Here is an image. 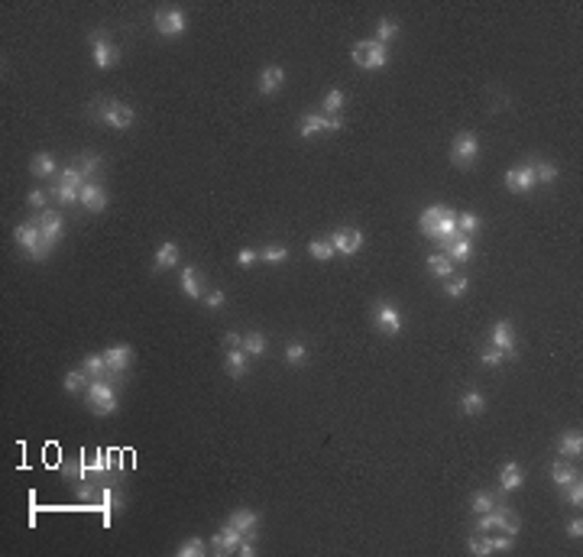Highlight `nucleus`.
I'll return each instance as SVG.
<instances>
[{"mask_svg":"<svg viewBox=\"0 0 583 557\" xmlns=\"http://www.w3.org/2000/svg\"><path fill=\"white\" fill-rule=\"evenodd\" d=\"M46 198H49V192H43V188H33V192L26 194V204H29V208H36V211H46Z\"/></svg>","mask_w":583,"mask_h":557,"instance_id":"nucleus-53","label":"nucleus"},{"mask_svg":"<svg viewBox=\"0 0 583 557\" xmlns=\"http://www.w3.org/2000/svg\"><path fill=\"white\" fill-rule=\"evenodd\" d=\"M476 159H480V136L470 133V130L457 133L454 143H450V162L457 169H474Z\"/></svg>","mask_w":583,"mask_h":557,"instance_id":"nucleus-5","label":"nucleus"},{"mask_svg":"<svg viewBox=\"0 0 583 557\" xmlns=\"http://www.w3.org/2000/svg\"><path fill=\"white\" fill-rule=\"evenodd\" d=\"M227 522L234 525V528H237V532L243 535V538L260 541V515H256L253 509H234Z\"/></svg>","mask_w":583,"mask_h":557,"instance_id":"nucleus-16","label":"nucleus"},{"mask_svg":"<svg viewBox=\"0 0 583 557\" xmlns=\"http://www.w3.org/2000/svg\"><path fill=\"white\" fill-rule=\"evenodd\" d=\"M373 324H376V330L386 334V337H398L402 328H406L402 308H398L392 298H376V302H373Z\"/></svg>","mask_w":583,"mask_h":557,"instance_id":"nucleus-4","label":"nucleus"},{"mask_svg":"<svg viewBox=\"0 0 583 557\" xmlns=\"http://www.w3.org/2000/svg\"><path fill=\"white\" fill-rule=\"evenodd\" d=\"M486 412V396H483L480 389H467L464 396H460V415L467 418H480Z\"/></svg>","mask_w":583,"mask_h":557,"instance_id":"nucleus-26","label":"nucleus"},{"mask_svg":"<svg viewBox=\"0 0 583 557\" xmlns=\"http://www.w3.org/2000/svg\"><path fill=\"white\" fill-rule=\"evenodd\" d=\"M240 538H243V535H240L230 522H224V525H220V532L211 538L214 541V554H237Z\"/></svg>","mask_w":583,"mask_h":557,"instance_id":"nucleus-20","label":"nucleus"},{"mask_svg":"<svg viewBox=\"0 0 583 557\" xmlns=\"http://www.w3.org/2000/svg\"><path fill=\"white\" fill-rule=\"evenodd\" d=\"M438 253H444L450 262H454V266H464V262L474 260V236H464V234H460L457 240H450L444 250H438Z\"/></svg>","mask_w":583,"mask_h":557,"instance_id":"nucleus-19","label":"nucleus"},{"mask_svg":"<svg viewBox=\"0 0 583 557\" xmlns=\"http://www.w3.org/2000/svg\"><path fill=\"white\" fill-rule=\"evenodd\" d=\"M467 551L474 557H486V554H492V548H490V538L486 535H470V541H467Z\"/></svg>","mask_w":583,"mask_h":557,"instance_id":"nucleus-50","label":"nucleus"},{"mask_svg":"<svg viewBox=\"0 0 583 557\" xmlns=\"http://www.w3.org/2000/svg\"><path fill=\"white\" fill-rule=\"evenodd\" d=\"M260 260L262 262H272V266H279V262L288 260V246H282V243H266L260 250Z\"/></svg>","mask_w":583,"mask_h":557,"instance_id":"nucleus-45","label":"nucleus"},{"mask_svg":"<svg viewBox=\"0 0 583 557\" xmlns=\"http://www.w3.org/2000/svg\"><path fill=\"white\" fill-rule=\"evenodd\" d=\"M366 52H370V39H360V43L350 46V59H354V65H356V68H363V65H366Z\"/></svg>","mask_w":583,"mask_h":557,"instance_id":"nucleus-52","label":"nucleus"},{"mask_svg":"<svg viewBox=\"0 0 583 557\" xmlns=\"http://www.w3.org/2000/svg\"><path fill=\"white\" fill-rule=\"evenodd\" d=\"M496 502H499L496 492L480 490V492H474V496H470V512H474V515H486L492 506H496Z\"/></svg>","mask_w":583,"mask_h":557,"instance_id":"nucleus-39","label":"nucleus"},{"mask_svg":"<svg viewBox=\"0 0 583 557\" xmlns=\"http://www.w3.org/2000/svg\"><path fill=\"white\" fill-rule=\"evenodd\" d=\"M175 554L178 557H204V554H208V544H204V538L192 535L188 541H182V548H178Z\"/></svg>","mask_w":583,"mask_h":557,"instance_id":"nucleus-46","label":"nucleus"},{"mask_svg":"<svg viewBox=\"0 0 583 557\" xmlns=\"http://www.w3.org/2000/svg\"><path fill=\"white\" fill-rule=\"evenodd\" d=\"M567 538H574V541L583 538V522L580 518H570V522H567Z\"/></svg>","mask_w":583,"mask_h":557,"instance_id":"nucleus-55","label":"nucleus"},{"mask_svg":"<svg viewBox=\"0 0 583 557\" xmlns=\"http://www.w3.org/2000/svg\"><path fill=\"white\" fill-rule=\"evenodd\" d=\"M201 302H204V308H208V311H220V308H224V302H227V295H224V288H211V292H208Z\"/></svg>","mask_w":583,"mask_h":557,"instance_id":"nucleus-51","label":"nucleus"},{"mask_svg":"<svg viewBox=\"0 0 583 557\" xmlns=\"http://www.w3.org/2000/svg\"><path fill=\"white\" fill-rule=\"evenodd\" d=\"M81 370L88 373V380H110V366L104 354H85L81 356Z\"/></svg>","mask_w":583,"mask_h":557,"instance_id":"nucleus-28","label":"nucleus"},{"mask_svg":"<svg viewBox=\"0 0 583 557\" xmlns=\"http://www.w3.org/2000/svg\"><path fill=\"white\" fill-rule=\"evenodd\" d=\"M480 363L486 366V370H499V366L506 363V356H502V350H496L492 344H486L480 350Z\"/></svg>","mask_w":583,"mask_h":557,"instance_id":"nucleus-48","label":"nucleus"},{"mask_svg":"<svg viewBox=\"0 0 583 557\" xmlns=\"http://www.w3.org/2000/svg\"><path fill=\"white\" fill-rule=\"evenodd\" d=\"M152 29L159 36H185L188 33V17L182 7H159L152 13Z\"/></svg>","mask_w":583,"mask_h":557,"instance_id":"nucleus-6","label":"nucleus"},{"mask_svg":"<svg viewBox=\"0 0 583 557\" xmlns=\"http://www.w3.org/2000/svg\"><path fill=\"white\" fill-rule=\"evenodd\" d=\"M535 185H538V182H535L532 162H525V166H512V169L506 172V188H509V192L525 194V192H532Z\"/></svg>","mask_w":583,"mask_h":557,"instance_id":"nucleus-15","label":"nucleus"},{"mask_svg":"<svg viewBox=\"0 0 583 557\" xmlns=\"http://www.w3.org/2000/svg\"><path fill=\"white\" fill-rule=\"evenodd\" d=\"M486 538H490L492 554H496V551H512V548H516V535H506V532H490Z\"/></svg>","mask_w":583,"mask_h":557,"instance_id":"nucleus-49","label":"nucleus"},{"mask_svg":"<svg viewBox=\"0 0 583 557\" xmlns=\"http://www.w3.org/2000/svg\"><path fill=\"white\" fill-rule=\"evenodd\" d=\"M250 360H253V356L246 354L243 347H230L227 350V356H224V370H227V376L230 380H243L246 373H250Z\"/></svg>","mask_w":583,"mask_h":557,"instance_id":"nucleus-18","label":"nucleus"},{"mask_svg":"<svg viewBox=\"0 0 583 557\" xmlns=\"http://www.w3.org/2000/svg\"><path fill=\"white\" fill-rule=\"evenodd\" d=\"M467 288H470V276L467 272H454V276L444 278V295L448 298H464Z\"/></svg>","mask_w":583,"mask_h":557,"instance_id":"nucleus-35","label":"nucleus"},{"mask_svg":"<svg viewBox=\"0 0 583 557\" xmlns=\"http://www.w3.org/2000/svg\"><path fill=\"white\" fill-rule=\"evenodd\" d=\"M13 243L20 246V253H23L26 260H33V262L49 260V250L43 246V230H39L36 220H23V224L13 227Z\"/></svg>","mask_w":583,"mask_h":557,"instance_id":"nucleus-2","label":"nucleus"},{"mask_svg":"<svg viewBox=\"0 0 583 557\" xmlns=\"http://www.w3.org/2000/svg\"><path fill=\"white\" fill-rule=\"evenodd\" d=\"M286 88V68L282 65H262L260 68V78H256V91L262 98H272Z\"/></svg>","mask_w":583,"mask_h":557,"instance_id":"nucleus-13","label":"nucleus"},{"mask_svg":"<svg viewBox=\"0 0 583 557\" xmlns=\"http://www.w3.org/2000/svg\"><path fill=\"white\" fill-rule=\"evenodd\" d=\"M88 114L110 130H130L136 123V110L130 104L117 101V98H107V94H98L91 107H88Z\"/></svg>","mask_w":583,"mask_h":557,"instance_id":"nucleus-1","label":"nucleus"},{"mask_svg":"<svg viewBox=\"0 0 583 557\" xmlns=\"http://www.w3.org/2000/svg\"><path fill=\"white\" fill-rule=\"evenodd\" d=\"M81 208L85 211H91V214H104L107 211V204H110V198H107V188L101 185V182H85V188H81Z\"/></svg>","mask_w":583,"mask_h":557,"instance_id":"nucleus-14","label":"nucleus"},{"mask_svg":"<svg viewBox=\"0 0 583 557\" xmlns=\"http://www.w3.org/2000/svg\"><path fill=\"white\" fill-rule=\"evenodd\" d=\"M460 236V230H457V211H450L448 208V214L438 220V227H434V243H438V250H444V246L450 243V240H457Z\"/></svg>","mask_w":583,"mask_h":557,"instance_id":"nucleus-24","label":"nucleus"},{"mask_svg":"<svg viewBox=\"0 0 583 557\" xmlns=\"http://www.w3.org/2000/svg\"><path fill=\"white\" fill-rule=\"evenodd\" d=\"M178 288H182V295H185L188 302H201V298L208 295V288H204V272L198 269V266H185L182 276H178Z\"/></svg>","mask_w":583,"mask_h":557,"instance_id":"nucleus-12","label":"nucleus"},{"mask_svg":"<svg viewBox=\"0 0 583 557\" xmlns=\"http://www.w3.org/2000/svg\"><path fill=\"white\" fill-rule=\"evenodd\" d=\"M330 246H334V253L337 256H356L360 253V246H363V234L356 227H337L334 234H328Z\"/></svg>","mask_w":583,"mask_h":557,"instance_id":"nucleus-11","label":"nucleus"},{"mask_svg":"<svg viewBox=\"0 0 583 557\" xmlns=\"http://www.w3.org/2000/svg\"><path fill=\"white\" fill-rule=\"evenodd\" d=\"M480 227H483V217H480V214H474V211L457 214V230H460L464 236H476V234H480Z\"/></svg>","mask_w":583,"mask_h":557,"instance_id":"nucleus-41","label":"nucleus"},{"mask_svg":"<svg viewBox=\"0 0 583 557\" xmlns=\"http://www.w3.org/2000/svg\"><path fill=\"white\" fill-rule=\"evenodd\" d=\"M532 169H535V182H538V185H554L561 175L558 166H554V162H544V159H535Z\"/></svg>","mask_w":583,"mask_h":557,"instance_id":"nucleus-36","label":"nucleus"},{"mask_svg":"<svg viewBox=\"0 0 583 557\" xmlns=\"http://www.w3.org/2000/svg\"><path fill=\"white\" fill-rule=\"evenodd\" d=\"M49 194L55 198V201L62 204V208H75L78 201H81V188H72V185H62L59 178L52 182V188H49Z\"/></svg>","mask_w":583,"mask_h":557,"instance_id":"nucleus-31","label":"nucleus"},{"mask_svg":"<svg viewBox=\"0 0 583 557\" xmlns=\"http://www.w3.org/2000/svg\"><path fill=\"white\" fill-rule=\"evenodd\" d=\"M490 344L496 347V350H502V356L506 360H516L518 356V340H516V328H512V321H496L490 328Z\"/></svg>","mask_w":583,"mask_h":557,"instance_id":"nucleus-10","label":"nucleus"},{"mask_svg":"<svg viewBox=\"0 0 583 557\" xmlns=\"http://www.w3.org/2000/svg\"><path fill=\"white\" fill-rule=\"evenodd\" d=\"M224 344H227V350H230V347H240V344H243V334H240V330H227Z\"/></svg>","mask_w":583,"mask_h":557,"instance_id":"nucleus-57","label":"nucleus"},{"mask_svg":"<svg viewBox=\"0 0 583 557\" xmlns=\"http://www.w3.org/2000/svg\"><path fill=\"white\" fill-rule=\"evenodd\" d=\"M104 356H107V366H110V380L120 386V382L127 380L130 363H133V347L130 344H114V347L104 350Z\"/></svg>","mask_w":583,"mask_h":557,"instance_id":"nucleus-9","label":"nucleus"},{"mask_svg":"<svg viewBox=\"0 0 583 557\" xmlns=\"http://www.w3.org/2000/svg\"><path fill=\"white\" fill-rule=\"evenodd\" d=\"M561 496H564V502H567V506L580 509V506H583V483H580V476H577L574 483H567V486H561Z\"/></svg>","mask_w":583,"mask_h":557,"instance_id":"nucleus-47","label":"nucleus"},{"mask_svg":"<svg viewBox=\"0 0 583 557\" xmlns=\"http://www.w3.org/2000/svg\"><path fill=\"white\" fill-rule=\"evenodd\" d=\"M389 65V46H380L376 39H370V52H366V65L363 72H380Z\"/></svg>","mask_w":583,"mask_h":557,"instance_id":"nucleus-32","label":"nucleus"},{"mask_svg":"<svg viewBox=\"0 0 583 557\" xmlns=\"http://www.w3.org/2000/svg\"><path fill=\"white\" fill-rule=\"evenodd\" d=\"M448 214V204H428L422 214H418V230L422 236H434V227H438V220Z\"/></svg>","mask_w":583,"mask_h":557,"instance_id":"nucleus-27","label":"nucleus"},{"mask_svg":"<svg viewBox=\"0 0 583 557\" xmlns=\"http://www.w3.org/2000/svg\"><path fill=\"white\" fill-rule=\"evenodd\" d=\"M428 272H431L434 278H448V276H454V272H457V266L444 253H431V256H428Z\"/></svg>","mask_w":583,"mask_h":557,"instance_id":"nucleus-37","label":"nucleus"},{"mask_svg":"<svg viewBox=\"0 0 583 557\" xmlns=\"http://www.w3.org/2000/svg\"><path fill=\"white\" fill-rule=\"evenodd\" d=\"M62 386H65L68 396H85L88 386H91V380H88V373L78 366V370H68L65 380H62Z\"/></svg>","mask_w":583,"mask_h":557,"instance_id":"nucleus-30","label":"nucleus"},{"mask_svg":"<svg viewBox=\"0 0 583 557\" xmlns=\"http://www.w3.org/2000/svg\"><path fill=\"white\" fill-rule=\"evenodd\" d=\"M253 262H260V250H253V246H243V250H240L237 253V266H253Z\"/></svg>","mask_w":583,"mask_h":557,"instance_id":"nucleus-54","label":"nucleus"},{"mask_svg":"<svg viewBox=\"0 0 583 557\" xmlns=\"http://www.w3.org/2000/svg\"><path fill=\"white\" fill-rule=\"evenodd\" d=\"M85 402L88 408H91L98 418H107V415H117V389H114V382L110 380H91V386H88L85 392Z\"/></svg>","mask_w":583,"mask_h":557,"instance_id":"nucleus-3","label":"nucleus"},{"mask_svg":"<svg viewBox=\"0 0 583 557\" xmlns=\"http://www.w3.org/2000/svg\"><path fill=\"white\" fill-rule=\"evenodd\" d=\"M574 480H577V467L570 464V460H554V464H551V483H554L558 490Z\"/></svg>","mask_w":583,"mask_h":557,"instance_id":"nucleus-33","label":"nucleus"},{"mask_svg":"<svg viewBox=\"0 0 583 557\" xmlns=\"http://www.w3.org/2000/svg\"><path fill=\"white\" fill-rule=\"evenodd\" d=\"M33 220L39 224V230H43V246L52 253V250L62 243V236H65V217H62L59 211H49V208H46V211H39Z\"/></svg>","mask_w":583,"mask_h":557,"instance_id":"nucleus-8","label":"nucleus"},{"mask_svg":"<svg viewBox=\"0 0 583 557\" xmlns=\"http://www.w3.org/2000/svg\"><path fill=\"white\" fill-rule=\"evenodd\" d=\"M29 172H33L36 178H52V182H55V178H59V162H55V156H52V152H36L33 159H29Z\"/></svg>","mask_w":583,"mask_h":557,"instance_id":"nucleus-23","label":"nucleus"},{"mask_svg":"<svg viewBox=\"0 0 583 557\" xmlns=\"http://www.w3.org/2000/svg\"><path fill=\"white\" fill-rule=\"evenodd\" d=\"M522 483H525V470L516 464V460H506L502 470H499V490H502V492H516Z\"/></svg>","mask_w":583,"mask_h":557,"instance_id":"nucleus-25","label":"nucleus"},{"mask_svg":"<svg viewBox=\"0 0 583 557\" xmlns=\"http://www.w3.org/2000/svg\"><path fill=\"white\" fill-rule=\"evenodd\" d=\"M398 33H402V26H398V20H392V17H382L380 23H376V43L380 46H389Z\"/></svg>","mask_w":583,"mask_h":557,"instance_id":"nucleus-38","label":"nucleus"},{"mask_svg":"<svg viewBox=\"0 0 583 557\" xmlns=\"http://www.w3.org/2000/svg\"><path fill=\"white\" fill-rule=\"evenodd\" d=\"M318 133H328V117L318 114V110L302 114V117H298V136H302V140H314Z\"/></svg>","mask_w":583,"mask_h":557,"instance_id":"nucleus-22","label":"nucleus"},{"mask_svg":"<svg viewBox=\"0 0 583 557\" xmlns=\"http://www.w3.org/2000/svg\"><path fill=\"white\" fill-rule=\"evenodd\" d=\"M558 454L564 457V460H577V457L583 454V434L577 428H567L558 434Z\"/></svg>","mask_w":583,"mask_h":557,"instance_id":"nucleus-21","label":"nucleus"},{"mask_svg":"<svg viewBox=\"0 0 583 557\" xmlns=\"http://www.w3.org/2000/svg\"><path fill=\"white\" fill-rule=\"evenodd\" d=\"M286 363L295 366V370L308 363V347H304L302 340H292V344H286Z\"/></svg>","mask_w":583,"mask_h":557,"instance_id":"nucleus-43","label":"nucleus"},{"mask_svg":"<svg viewBox=\"0 0 583 557\" xmlns=\"http://www.w3.org/2000/svg\"><path fill=\"white\" fill-rule=\"evenodd\" d=\"M308 256H311V260H318V262H328V260H334V246H330V240L328 236H321V240H311V243H308Z\"/></svg>","mask_w":583,"mask_h":557,"instance_id":"nucleus-42","label":"nucleus"},{"mask_svg":"<svg viewBox=\"0 0 583 557\" xmlns=\"http://www.w3.org/2000/svg\"><path fill=\"white\" fill-rule=\"evenodd\" d=\"M59 182L62 185H72V188H85V172L78 169L75 162H68V166H62V172H59Z\"/></svg>","mask_w":583,"mask_h":557,"instance_id":"nucleus-44","label":"nucleus"},{"mask_svg":"<svg viewBox=\"0 0 583 557\" xmlns=\"http://www.w3.org/2000/svg\"><path fill=\"white\" fill-rule=\"evenodd\" d=\"M88 43H91V59L98 68H114L120 62V49L114 46V39H110L104 29H94V33L88 36Z\"/></svg>","mask_w":583,"mask_h":557,"instance_id":"nucleus-7","label":"nucleus"},{"mask_svg":"<svg viewBox=\"0 0 583 557\" xmlns=\"http://www.w3.org/2000/svg\"><path fill=\"white\" fill-rule=\"evenodd\" d=\"M347 107V94L340 88H328L321 98V114L324 117H340V110Z\"/></svg>","mask_w":583,"mask_h":557,"instance_id":"nucleus-29","label":"nucleus"},{"mask_svg":"<svg viewBox=\"0 0 583 557\" xmlns=\"http://www.w3.org/2000/svg\"><path fill=\"white\" fill-rule=\"evenodd\" d=\"M246 350V354L253 356V360H260V356H266V350H269V340L262 337L260 330H246L243 334V344H240Z\"/></svg>","mask_w":583,"mask_h":557,"instance_id":"nucleus-34","label":"nucleus"},{"mask_svg":"<svg viewBox=\"0 0 583 557\" xmlns=\"http://www.w3.org/2000/svg\"><path fill=\"white\" fill-rule=\"evenodd\" d=\"M237 554H240V557H253V554H256V541H253V538H240Z\"/></svg>","mask_w":583,"mask_h":557,"instance_id":"nucleus-56","label":"nucleus"},{"mask_svg":"<svg viewBox=\"0 0 583 557\" xmlns=\"http://www.w3.org/2000/svg\"><path fill=\"white\" fill-rule=\"evenodd\" d=\"M75 166H78L81 172H85V178L91 182V175H98V172L104 169V159L98 156V152H81V156L75 159Z\"/></svg>","mask_w":583,"mask_h":557,"instance_id":"nucleus-40","label":"nucleus"},{"mask_svg":"<svg viewBox=\"0 0 583 557\" xmlns=\"http://www.w3.org/2000/svg\"><path fill=\"white\" fill-rule=\"evenodd\" d=\"M178 260H182V246H178L175 240H166V243H159L156 253H152V272L172 269V266H178Z\"/></svg>","mask_w":583,"mask_h":557,"instance_id":"nucleus-17","label":"nucleus"}]
</instances>
